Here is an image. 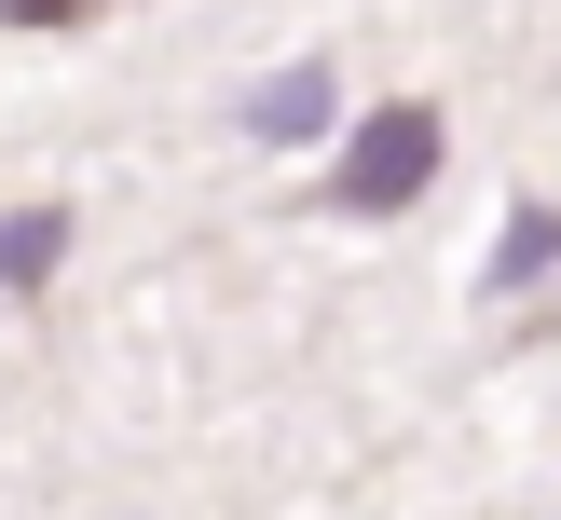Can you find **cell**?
I'll list each match as a JSON object with an SVG mask.
<instances>
[{
	"mask_svg": "<svg viewBox=\"0 0 561 520\" xmlns=\"http://www.w3.org/2000/svg\"><path fill=\"white\" fill-rule=\"evenodd\" d=\"M548 261H561V219H548V206H520V219H507V246H493V288H535Z\"/></svg>",
	"mask_w": 561,
	"mask_h": 520,
	"instance_id": "4",
	"label": "cell"
},
{
	"mask_svg": "<svg viewBox=\"0 0 561 520\" xmlns=\"http://www.w3.org/2000/svg\"><path fill=\"white\" fill-rule=\"evenodd\" d=\"M316 124H329V69H288L247 96V137H316Z\"/></svg>",
	"mask_w": 561,
	"mask_h": 520,
	"instance_id": "2",
	"label": "cell"
},
{
	"mask_svg": "<svg viewBox=\"0 0 561 520\" xmlns=\"http://www.w3.org/2000/svg\"><path fill=\"white\" fill-rule=\"evenodd\" d=\"M14 27H69V14H110V0H0Z\"/></svg>",
	"mask_w": 561,
	"mask_h": 520,
	"instance_id": "5",
	"label": "cell"
},
{
	"mask_svg": "<svg viewBox=\"0 0 561 520\" xmlns=\"http://www.w3.org/2000/svg\"><path fill=\"white\" fill-rule=\"evenodd\" d=\"M438 178V109H370V124H356V151H343V178H329V206L343 219H398L411 192Z\"/></svg>",
	"mask_w": 561,
	"mask_h": 520,
	"instance_id": "1",
	"label": "cell"
},
{
	"mask_svg": "<svg viewBox=\"0 0 561 520\" xmlns=\"http://www.w3.org/2000/svg\"><path fill=\"white\" fill-rule=\"evenodd\" d=\"M55 261H69V219H55V206H27V219H0V288H42Z\"/></svg>",
	"mask_w": 561,
	"mask_h": 520,
	"instance_id": "3",
	"label": "cell"
}]
</instances>
